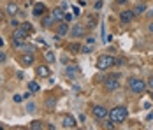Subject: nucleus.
Segmentation results:
<instances>
[{
    "label": "nucleus",
    "instance_id": "1",
    "mask_svg": "<svg viewBox=\"0 0 153 130\" xmlns=\"http://www.w3.org/2000/svg\"><path fill=\"white\" fill-rule=\"evenodd\" d=\"M127 116H128L127 107L118 105V107L111 109V113H109V120H111V121H114V123H122V121H125V118H127Z\"/></svg>",
    "mask_w": 153,
    "mask_h": 130
},
{
    "label": "nucleus",
    "instance_id": "2",
    "mask_svg": "<svg viewBox=\"0 0 153 130\" xmlns=\"http://www.w3.org/2000/svg\"><path fill=\"white\" fill-rule=\"evenodd\" d=\"M113 65H116V58H113L111 55H100L97 58V69L99 71H107Z\"/></svg>",
    "mask_w": 153,
    "mask_h": 130
},
{
    "label": "nucleus",
    "instance_id": "3",
    "mask_svg": "<svg viewBox=\"0 0 153 130\" xmlns=\"http://www.w3.org/2000/svg\"><path fill=\"white\" fill-rule=\"evenodd\" d=\"M128 86H130V90L134 91V93H143L144 90H146V81H143V79H139V77H130L128 79Z\"/></svg>",
    "mask_w": 153,
    "mask_h": 130
},
{
    "label": "nucleus",
    "instance_id": "4",
    "mask_svg": "<svg viewBox=\"0 0 153 130\" xmlns=\"http://www.w3.org/2000/svg\"><path fill=\"white\" fill-rule=\"evenodd\" d=\"M118 79H120V74H111V76H107L106 79H104V85H106L107 90H116V88L120 86Z\"/></svg>",
    "mask_w": 153,
    "mask_h": 130
},
{
    "label": "nucleus",
    "instance_id": "5",
    "mask_svg": "<svg viewBox=\"0 0 153 130\" xmlns=\"http://www.w3.org/2000/svg\"><path fill=\"white\" fill-rule=\"evenodd\" d=\"M92 114L97 118V120H104V118H107L109 116V111H107L104 105H95L92 109Z\"/></svg>",
    "mask_w": 153,
    "mask_h": 130
},
{
    "label": "nucleus",
    "instance_id": "6",
    "mask_svg": "<svg viewBox=\"0 0 153 130\" xmlns=\"http://www.w3.org/2000/svg\"><path fill=\"white\" fill-rule=\"evenodd\" d=\"M33 16L35 18H41V16H44L46 14V5L42 4V2H37V4H33Z\"/></svg>",
    "mask_w": 153,
    "mask_h": 130
},
{
    "label": "nucleus",
    "instance_id": "7",
    "mask_svg": "<svg viewBox=\"0 0 153 130\" xmlns=\"http://www.w3.org/2000/svg\"><path fill=\"white\" fill-rule=\"evenodd\" d=\"M85 32H86V28H85L83 25H79V23H77V25H74V27H72V30H71V35H72V37H83V35H85Z\"/></svg>",
    "mask_w": 153,
    "mask_h": 130
},
{
    "label": "nucleus",
    "instance_id": "8",
    "mask_svg": "<svg viewBox=\"0 0 153 130\" xmlns=\"http://www.w3.org/2000/svg\"><path fill=\"white\" fill-rule=\"evenodd\" d=\"M134 11H122L120 13V21L122 23H130L132 19H134Z\"/></svg>",
    "mask_w": 153,
    "mask_h": 130
},
{
    "label": "nucleus",
    "instance_id": "9",
    "mask_svg": "<svg viewBox=\"0 0 153 130\" xmlns=\"http://www.w3.org/2000/svg\"><path fill=\"white\" fill-rule=\"evenodd\" d=\"M13 37H14V39H18V41H27L28 33H27L25 30L21 28V27H18V28H14V33H13Z\"/></svg>",
    "mask_w": 153,
    "mask_h": 130
},
{
    "label": "nucleus",
    "instance_id": "10",
    "mask_svg": "<svg viewBox=\"0 0 153 130\" xmlns=\"http://www.w3.org/2000/svg\"><path fill=\"white\" fill-rule=\"evenodd\" d=\"M62 125H63L65 129H74V127H76V120H74V116H63Z\"/></svg>",
    "mask_w": 153,
    "mask_h": 130
},
{
    "label": "nucleus",
    "instance_id": "11",
    "mask_svg": "<svg viewBox=\"0 0 153 130\" xmlns=\"http://www.w3.org/2000/svg\"><path fill=\"white\" fill-rule=\"evenodd\" d=\"M79 72H81V71H79L77 65H71V67L65 69V74H67L69 77H76V76H79Z\"/></svg>",
    "mask_w": 153,
    "mask_h": 130
},
{
    "label": "nucleus",
    "instance_id": "12",
    "mask_svg": "<svg viewBox=\"0 0 153 130\" xmlns=\"http://www.w3.org/2000/svg\"><path fill=\"white\" fill-rule=\"evenodd\" d=\"M51 14H53V18H55L56 21H63V16H65V13H63V9H62V7H55V9L51 11Z\"/></svg>",
    "mask_w": 153,
    "mask_h": 130
},
{
    "label": "nucleus",
    "instance_id": "13",
    "mask_svg": "<svg viewBox=\"0 0 153 130\" xmlns=\"http://www.w3.org/2000/svg\"><path fill=\"white\" fill-rule=\"evenodd\" d=\"M55 21H56V19L53 18V14H49V16H42V27H44V28H49V27H51V25H53Z\"/></svg>",
    "mask_w": 153,
    "mask_h": 130
},
{
    "label": "nucleus",
    "instance_id": "14",
    "mask_svg": "<svg viewBox=\"0 0 153 130\" xmlns=\"http://www.w3.org/2000/svg\"><path fill=\"white\" fill-rule=\"evenodd\" d=\"M35 72H37V76H41V77H48L49 76V69H48L46 65H41V67L35 69Z\"/></svg>",
    "mask_w": 153,
    "mask_h": 130
},
{
    "label": "nucleus",
    "instance_id": "15",
    "mask_svg": "<svg viewBox=\"0 0 153 130\" xmlns=\"http://www.w3.org/2000/svg\"><path fill=\"white\" fill-rule=\"evenodd\" d=\"M67 51H69V53H74V55H76V53H79V51H81V44H77V42H71L69 46H67Z\"/></svg>",
    "mask_w": 153,
    "mask_h": 130
},
{
    "label": "nucleus",
    "instance_id": "16",
    "mask_svg": "<svg viewBox=\"0 0 153 130\" xmlns=\"http://www.w3.org/2000/svg\"><path fill=\"white\" fill-rule=\"evenodd\" d=\"M5 11H7V14H9V16H13V18H14V16L18 14V5H16V4H7Z\"/></svg>",
    "mask_w": 153,
    "mask_h": 130
},
{
    "label": "nucleus",
    "instance_id": "17",
    "mask_svg": "<svg viewBox=\"0 0 153 130\" xmlns=\"http://www.w3.org/2000/svg\"><path fill=\"white\" fill-rule=\"evenodd\" d=\"M56 32H58V35H65V33H67V32H69V27H67V23H65V21H62L60 25H58V30H56Z\"/></svg>",
    "mask_w": 153,
    "mask_h": 130
},
{
    "label": "nucleus",
    "instance_id": "18",
    "mask_svg": "<svg viewBox=\"0 0 153 130\" xmlns=\"http://www.w3.org/2000/svg\"><path fill=\"white\" fill-rule=\"evenodd\" d=\"M21 62H23V65H32V63H33V55H32V53L23 55V56H21Z\"/></svg>",
    "mask_w": 153,
    "mask_h": 130
},
{
    "label": "nucleus",
    "instance_id": "19",
    "mask_svg": "<svg viewBox=\"0 0 153 130\" xmlns=\"http://www.w3.org/2000/svg\"><path fill=\"white\" fill-rule=\"evenodd\" d=\"M28 90H30L32 93H37V91L41 90V86H39L37 81H30V83H28Z\"/></svg>",
    "mask_w": 153,
    "mask_h": 130
},
{
    "label": "nucleus",
    "instance_id": "20",
    "mask_svg": "<svg viewBox=\"0 0 153 130\" xmlns=\"http://www.w3.org/2000/svg\"><path fill=\"white\" fill-rule=\"evenodd\" d=\"M132 11H134V14H143V13L146 11V5H144V4H137Z\"/></svg>",
    "mask_w": 153,
    "mask_h": 130
},
{
    "label": "nucleus",
    "instance_id": "21",
    "mask_svg": "<svg viewBox=\"0 0 153 130\" xmlns=\"http://www.w3.org/2000/svg\"><path fill=\"white\" fill-rule=\"evenodd\" d=\"M30 129H32V130L44 129V123H42V121H39V120H35V121H32V123H30Z\"/></svg>",
    "mask_w": 153,
    "mask_h": 130
},
{
    "label": "nucleus",
    "instance_id": "22",
    "mask_svg": "<svg viewBox=\"0 0 153 130\" xmlns=\"http://www.w3.org/2000/svg\"><path fill=\"white\" fill-rule=\"evenodd\" d=\"M19 27H21V28L25 30V32H27V33H32V23H28V21H23V23H19Z\"/></svg>",
    "mask_w": 153,
    "mask_h": 130
},
{
    "label": "nucleus",
    "instance_id": "23",
    "mask_svg": "<svg viewBox=\"0 0 153 130\" xmlns=\"http://www.w3.org/2000/svg\"><path fill=\"white\" fill-rule=\"evenodd\" d=\"M95 25H97L95 18L93 16H88V28H95Z\"/></svg>",
    "mask_w": 153,
    "mask_h": 130
},
{
    "label": "nucleus",
    "instance_id": "24",
    "mask_svg": "<svg viewBox=\"0 0 153 130\" xmlns=\"http://www.w3.org/2000/svg\"><path fill=\"white\" fill-rule=\"evenodd\" d=\"M46 107H48V111H53V107H55V100H53V99L46 100Z\"/></svg>",
    "mask_w": 153,
    "mask_h": 130
},
{
    "label": "nucleus",
    "instance_id": "25",
    "mask_svg": "<svg viewBox=\"0 0 153 130\" xmlns=\"http://www.w3.org/2000/svg\"><path fill=\"white\" fill-rule=\"evenodd\" d=\"M44 56H46L48 62H55V55H53L51 51H46V53H44Z\"/></svg>",
    "mask_w": 153,
    "mask_h": 130
},
{
    "label": "nucleus",
    "instance_id": "26",
    "mask_svg": "<svg viewBox=\"0 0 153 130\" xmlns=\"http://www.w3.org/2000/svg\"><path fill=\"white\" fill-rule=\"evenodd\" d=\"M81 53H92V46H90V44L81 46Z\"/></svg>",
    "mask_w": 153,
    "mask_h": 130
},
{
    "label": "nucleus",
    "instance_id": "27",
    "mask_svg": "<svg viewBox=\"0 0 153 130\" xmlns=\"http://www.w3.org/2000/svg\"><path fill=\"white\" fill-rule=\"evenodd\" d=\"M71 19H72V14H71V13H65V16H63V21H65V23H69Z\"/></svg>",
    "mask_w": 153,
    "mask_h": 130
},
{
    "label": "nucleus",
    "instance_id": "28",
    "mask_svg": "<svg viewBox=\"0 0 153 130\" xmlns=\"http://www.w3.org/2000/svg\"><path fill=\"white\" fill-rule=\"evenodd\" d=\"M100 7H102V0H99V2H95V4H93V9H95V11H99Z\"/></svg>",
    "mask_w": 153,
    "mask_h": 130
},
{
    "label": "nucleus",
    "instance_id": "29",
    "mask_svg": "<svg viewBox=\"0 0 153 130\" xmlns=\"http://www.w3.org/2000/svg\"><path fill=\"white\" fill-rule=\"evenodd\" d=\"M11 27H13V28H18V27H19V23H18V19H16V18L11 19Z\"/></svg>",
    "mask_w": 153,
    "mask_h": 130
},
{
    "label": "nucleus",
    "instance_id": "30",
    "mask_svg": "<svg viewBox=\"0 0 153 130\" xmlns=\"http://www.w3.org/2000/svg\"><path fill=\"white\" fill-rule=\"evenodd\" d=\"M27 111H28V113H35V105H33V104H28V105H27Z\"/></svg>",
    "mask_w": 153,
    "mask_h": 130
},
{
    "label": "nucleus",
    "instance_id": "31",
    "mask_svg": "<svg viewBox=\"0 0 153 130\" xmlns=\"http://www.w3.org/2000/svg\"><path fill=\"white\" fill-rule=\"evenodd\" d=\"M125 63H127L125 58H118V60H116V65H125Z\"/></svg>",
    "mask_w": 153,
    "mask_h": 130
},
{
    "label": "nucleus",
    "instance_id": "32",
    "mask_svg": "<svg viewBox=\"0 0 153 130\" xmlns=\"http://www.w3.org/2000/svg\"><path fill=\"white\" fill-rule=\"evenodd\" d=\"M86 44L93 46V44H95V37H88V39H86Z\"/></svg>",
    "mask_w": 153,
    "mask_h": 130
},
{
    "label": "nucleus",
    "instance_id": "33",
    "mask_svg": "<svg viewBox=\"0 0 153 130\" xmlns=\"http://www.w3.org/2000/svg\"><path fill=\"white\" fill-rule=\"evenodd\" d=\"M146 85L150 86V90H153V76L150 77V79H148V83H146Z\"/></svg>",
    "mask_w": 153,
    "mask_h": 130
},
{
    "label": "nucleus",
    "instance_id": "34",
    "mask_svg": "<svg viewBox=\"0 0 153 130\" xmlns=\"http://www.w3.org/2000/svg\"><path fill=\"white\" fill-rule=\"evenodd\" d=\"M5 60H7V56H5V55H4V53H0V63H4V62H5Z\"/></svg>",
    "mask_w": 153,
    "mask_h": 130
},
{
    "label": "nucleus",
    "instance_id": "35",
    "mask_svg": "<svg viewBox=\"0 0 153 130\" xmlns=\"http://www.w3.org/2000/svg\"><path fill=\"white\" fill-rule=\"evenodd\" d=\"M23 100V95H16L14 97V102H21Z\"/></svg>",
    "mask_w": 153,
    "mask_h": 130
},
{
    "label": "nucleus",
    "instance_id": "36",
    "mask_svg": "<svg viewBox=\"0 0 153 130\" xmlns=\"http://www.w3.org/2000/svg\"><path fill=\"white\" fill-rule=\"evenodd\" d=\"M30 97H32V91H27V93L23 95V99H30Z\"/></svg>",
    "mask_w": 153,
    "mask_h": 130
},
{
    "label": "nucleus",
    "instance_id": "37",
    "mask_svg": "<svg viewBox=\"0 0 153 130\" xmlns=\"http://www.w3.org/2000/svg\"><path fill=\"white\" fill-rule=\"evenodd\" d=\"M148 30H150V32H152V33H153V21H152V23H150V25H148Z\"/></svg>",
    "mask_w": 153,
    "mask_h": 130
},
{
    "label": "nucleus",
    "instance_id": "38",
    "mask_svg": "<svg viewBox=\"0 0 153 130\" xmlns=\"http://www.w3.org/2000/svg\"><path fill=\"white\" fill-rule=\"evenodd\" d=\"M0 46H4V41H2V37H0Z\"/></svg>",
    "mask_w": 153,
    "mask_h": 130
},
{
    "label": "nucleus",
    "instance_id": "39",
    "mask_svg": "<svg viewBox=\"0 0 153 130\" xmlns=\"http://www.w3.org/2000/svg\"><path fill=\"white\" fill-rule=\"evenodd\" d=\"M152 100H153V90H152Z\"/></svg>",
    "mask_w": 153,
    "mask_h": 130
},
{
    "label": "nucleus",
    "instance_id": "40",
    "mask_svg": "<svg viewBox=\"0 0 153 130\" xmlns=\"http://www.w3.org/2000/svg\"><path fill=\"white\" fill-rule=\"evenodd\" d=\"M2 129H4V127H2V125H0V130H2Z\"/></svg>",
    "mask_w": 153,
    "mask_h": 130
}]
</instances>
